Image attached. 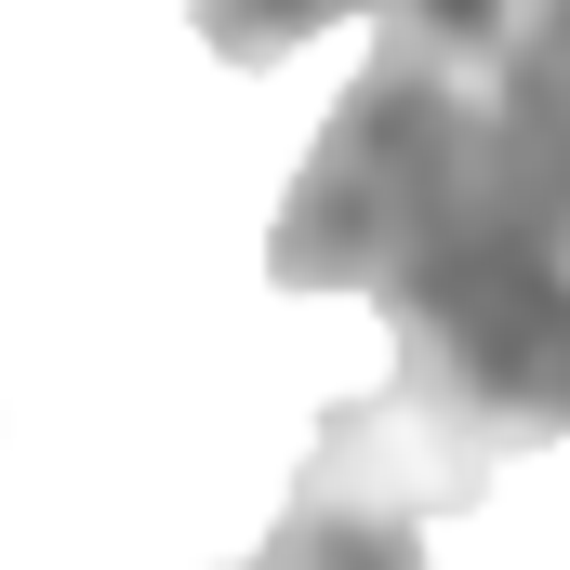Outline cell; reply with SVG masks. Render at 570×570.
Listing matches in <instances>:
<instances>
[{"instance_id": "1", "label": "cell", "mask_w": 570, "mask_h": 570, "mask_svg": "<svg viewBox=\"0 0 570 570\" xmlns=\"http://www.w3.org/2000/svg\"><path fill=\"white\" fill-rule=\"evenodd\" d=\"M279 292H372L399 399L478 478L570 438V0H518L491 53L372 40L266 226Z\"/></svg>"}, {"instance_id": "2", "label": "cell", "mask_w": 570, "mask_h": 570, "mask_svg": "<svg viewBox=\"0 0 570 570\" xmlns=\"http://www.w3.org/2000/svg\"><path fill=\"white\" fill-rule=\"evenodd\" d=\"M464 504H491V478L385 385V399L318 412L305 478L266 518L253 570H425V518H464Z\"/></svg>"}, {"instance_id": "3", "label": "cell", "mask_w": 570, "mask_h": 570, "mask_svg": "<svg viewBox=\"0 0 570 570\" xmlns=\"http://www.w3.org/2000/svg\"><path fill=\"white\" fill-rule=\"evenodd\" d=\"M332 13H358V0H199V40H213L226 67H279V53H305Z\"/></svg>"}, {"instance_id": "4", "label": "cell", "mask_w": 570, "mask_h": 570, "mask_svg": "<svg viewBox=\"0 0 570 570\" xmlns=\"http://www.w3.org/2000/svg\"><path fill=\"white\" fill-rule=\"evenodd\" d=\"M385 27H412V40H438V53H491L504 27H518V0H372Z\"/></svg>"}, {"instance_id": "5", "label": "cell", "mask_w": 570, "mask_h": 570, "mask_svg": "<svg viewBox=\"0 0 570 570\" xmlns=\"http://www.w3.org/2000/svg\"><path fill=\"white\" fill-rule=\"evenodd\" d=\"M239 570H253V558H239Z\"/></svg>"}]
</instances>
